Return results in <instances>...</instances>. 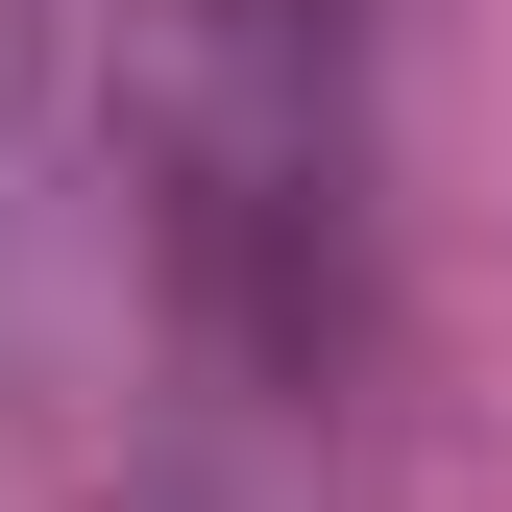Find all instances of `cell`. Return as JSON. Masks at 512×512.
Returning <instances> with one entry per match:
<instances>
[{
  "mask_svg": "<svg viewBox=\"0 0 512 512\" xmlns=\"http://www.w3.org/2000/svg\"><path fill=\"white\" fill-rule=\"evenodd\" d=\"M122 196H147L171 317L244 391H342L366 366V0H147Z\"/></svg>",
  "mask_w": 512,
  "mask_h": 512,
  "instance_id": "6da1fadb",
  "label": "cell"
},
{
  "mask_svg": "<svg viewBox=\"0 0 512 512\" xmlns=\"http://www.w3.org/2000/svg\"><path fill=\"white\" fill-rule=\"evenodd\" d=\"M0 98H25V0H0Z\"/></svg>",
  "mask_w": 512,
  "mask_h": 512,
  "instance_id": "7a4b0ae2",
  "label": "cell"
}]
</instances>
